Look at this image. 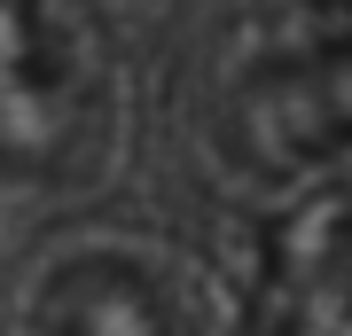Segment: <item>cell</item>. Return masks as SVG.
<instances>
[{
    "mask_svg": "<svg viewBox=\"0 0 352 336\" xmlns=\"http://www.w3.org/2000/svg\"><path fill=\"white\" fill-rule=\"evenodd\" d=\"M118 125V78L87 8H0V180L71 188Z\"/></svg>",
    "mask_w": 352,
    "mask_h": 336,
    "instance_id": "cell-1",
    "label": "cell"
},
{
    "mask_svg": "<svg viewBox=\"0 0 352 336\" xmlns=\"http://www.w3.org/2000/svg\"><path fill=\"white\" fill-rule=\"evenodd\" d=\"M212 102V149L243 180H298L352 149V16H282Z\"/></svg>",
    "mask_w": 352,
    "mask_h": 336,
    "instance_id": "cell-2",
    "label": "cell"
},
{
    "mask_svg": "<svg viewBox=\"0 0 352 336\" xmlns=\"http://www.w3.org/2000/svg\"><path fill=\"white\" fill-rule=\"evenodd\" d=\"M24 336H196V305L149 250L78 243L32 274Z\"/></svg>",
    "mask_w": 352,
    "mask_h": 336,
    "instance_id": "cell-3",
    "label": "cell"
},
{
    "mask_svg": "<svg viewBox=\"0 0 352 336\" xmlns=\"http://www.w3.org/2000/svg\"><path fill=\"white\" fill-rule=\"evenodd\" d=\"M266 336H352V212H321L282 243Z\"/></svg>",
    "mask_w": 352,
    "mask_h": 336,
    "instance_id": "cell-4",
    "label": "cell"
}]
</instances>
